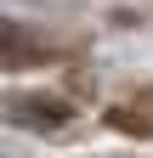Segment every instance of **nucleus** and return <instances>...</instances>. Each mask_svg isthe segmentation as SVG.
I'll use <instances>...</instances> for the list:
<instances>
[{"label": "nucleus", "mask_w": 153, "mask_h": 158, "mask_svg": "<svg viewBox=\"0 0 153 158\" xmlns=\"http://www.w3.org/2000/svg\"><path fill=\"white\" fill-rule=\"evenodd\" d=\"M0 113H6L11 124H23V130H57L68 118V102H57V96H46V90H23V96H6Z\"/></svg>", "instance_id": "f257e3e1"}, {"label": "nucleus", "mask_w": 153, "mask_h": 158, "mask_svg": "<svg viewBox=\"0 0 153 158\" xmlns=\"http://www.w3.org/2000/svg\"><path fill=\"white\" fill-rule=\"evenodd\" d=\"M46 45L40 40H28V28H17V23H0V62L17 68V62H40Z\"/></svg>", "instance_id": "f03ea898"}]
</instances>
